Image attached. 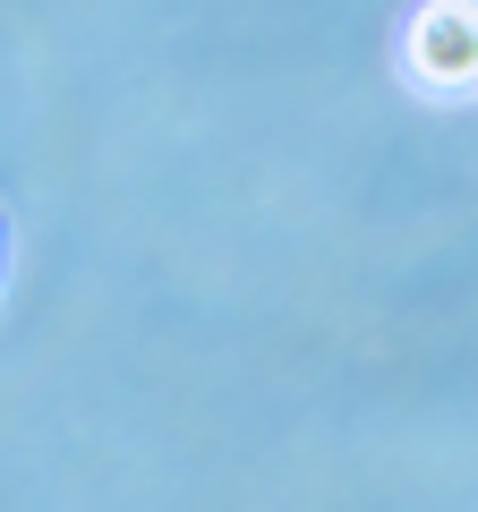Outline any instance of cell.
I'll return each mask as SVG.
<instances>
[{
  "mask_svg": "<svg viewBox=\"0 0 478 512\" xmlns=\"http://www.w3.org/2000/svg\"><path fill=\"white\" fill-rule=\"evenodd\" d=\"M410 69L427 86H478V9H419Z\"/></svg>",
  "mask_w": 478,
  "mask_h": 512,
  "instance_id": "6da1fadb",
  "label": "cell"
}]
</instances>
